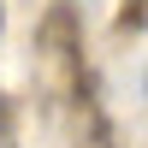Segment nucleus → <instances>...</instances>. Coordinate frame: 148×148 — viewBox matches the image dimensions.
<instances>
[{
    "mask_svg": "<svg viewBox=\"0 0 148 148\" xmlns=\"http://www.w3.org/2000/svg\"><path fill=\"white\" fill-rule=\"evenodd\" d=\"M0 24H6V12H0Z\"/></svg>",
    "mask_w": 148,
    "mask_h": 148,
    "instance_id": "obj_1",
    "label": "nucleus"
}]
</instances>
